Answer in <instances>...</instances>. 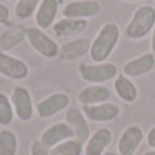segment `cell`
Masks as SVG:
<instances>
[{"label": "cell", "instance_id": "4fadbf2b", "mask_svg": "<svg viewBox=\"0 0 155 155\" xmlns=\"http://www.w3.org/2000/svg\"><path fill=\"white\" fill-rule=\"evenodd\" d=\"M143 140V131L137 125H131L123 132L118 140L120 155H134Z\"/></svg>", "mask_w": 155, "mask_h": 155}, {"label": "cell", "instance_id": "8992f818", "mask_svg": "<svg viewBox=\"0 0 155 155\" xmlns=\"http://www.w3.org/2000/svg\"><path fill=\"white\" fill-rule=\"evenodd\" d=\"M11 104H12L14 112L21 121H29L33 117V112H34L33 99L31 94L26 87L18 86L14 88L11 94Z\"/></svg>", "mask_w": 155, "mask_h": 155}, {"label": "cell", "instance_id": "484cf974", "mask_svg": "<svg viewBox=\"0 0 155 155\" xmlns=\"http://www.w3.org/2000/svg\"><path fill=\"white\" fill-rule=\"evenodd\" d=\"M10 21V10L5 4L0 3V25H7Z\"/></svg>", "mask_w": 155, "mask_h": 155}, {"label": "cell", "instance_id": "52a82bcc", "mask_svg": "<svg viewBox=\"0 0 155 155\" xmlns=\"http://www.w3.org/2000/svg\"><path fill=\"white\" fill-rule=\"evenodd\" d=\"M0 75L12 80H22L29 75V67L23 60L0 52Z\"/></svg>", "mask_w": 155, "mask_h": 155}, {"label": "cell", "instance_id": "30bf717a", "mask_svg": "<svg viewBox=\"0 0 155 155\" xmlns=\"http://www.w3.org/2000/svg\"><path fill=\"white\" fill-rule=\"evenodd\" d=\"M91 41L87 38H76L70 42H65L59 48V59L61 61H72V60L80 59L90 53Z\"/></svg>", "mask_w": 155, "mask_h": 155}, {"label": "cell", "instance_id": "7402d4cb", "mask_svg": "<svg viewBox=\"0 0 155 155\" xmlns=\"http://www.w3.org/2000/svg\"><path fill=\"white\" fill-rule=\"evenodd\" d=\"M83 150V143L76 139H68L60 144L52 147L49 155H80Z\"/></svg>", "mask_w": 155, "mask_h": 155}, {"label": "cell", "instance_id": "cb8c5ba5", "mask_svg": "<svg viewBox=\"0 0 155 155\" xmlns=\"http://www.w3.org/2000/svg\"><path fill=\"white\" fill-rule=\"evenodd\" d=\"M14 118V107L11 99L0 93V125H10Z\"/></svg>", "mask_w": 155, "mask_h": 155}, {"label": "cell", "instance_id": "ffe728a7", "mask_svg": "<svg viewBox=\"0 0 155 155\" xmlns=\"http://www.w3.org/2000/svg\"><path fill=\"white\" fill-rule=\"evenodd\" d=\"M114 90L117 93V95L123 99L124 102H134L137 98V88L136 86L132 83V80L128 76L123 75H117L114 80Z\"/></svg>", "mask_w": 155, "mask_h": 155}, {"label": "cell", "instance_id": "ac0fdd59", "mask_svg": "<svg viewBox=\"0 0 155 155\" xmlns=\"http://www.w3.org/2000/svg\"><path fill=\"white\" fill-rule=\"evenodd\" d=\"M87 27L86 19H72V18H63L53 25V33L57 37H67L82 33Z\"/></svg>", "mask_w": 155, "mask_h": 155}, {"label": "cell", "instance_id": "d6986e66", "mask_svg": "<svg viewBox=\"0 0 155 155\" xmlns=\"http://www.w3.org/2000/svg\"><path fill=\"white\" fill-rule=\"evenodd\" d=\"M26 31L27 29H25L21 25H16V26L10 27L8 30H4L0 34V51L7 52L15 48L19 42H22L26 38Z\"/></svg>", "mask_w": 155, "mask_h": 155}, {"label": "cell", "instance_id": "7c38bea8", "mask_svg": "<svg viewBox=\"0 0 155 155\" xmlns=\"http://www.w3.org/2000/svg\"><path fill=\"white\" fill-rule=\"evenodd\" d=\"M65 121L74 131V136L76 140L84 143L90 139V128L84 118V114L78 107H70L65 113Z\"/></svg>", "mask_w": 155, "mask_h": 155}, {"label": "cell", "instance_id": "f546056e", "mask_svg": "<svg viewBox=\"0 0 155 155\" xmlns=\"http://www.w3.org/2000/svg\"><path fill=\"white\" fill-rule=\"evenodd\" d=\"M104 155H117L116 153H112V151H109V153H105Z\"/></svg>", "mask_w": 155, "mask_h": 155}, {"label": "cell", "instance_id": "f1b7e54d", "mask_svg": "<svg viewBox=\"0 0 155 155\" xmlns=\"http://www.w3.org/2000/svg\"><path fill=\"white\" fill-rule=\"evenodd\" d=\"M144 155H155V151H147Z\"/></svg>", "mask_w": 155, "mask_h": 155}, {"label": "cell", "instance_id": "9a60e30c", "mask_svg": "<svg viewBox=\"0 0 155 155\" xmlns=\"http://www.w3.org/2000/svg\"><path fill=\"white\" fill-rule=\"evenodd\" d=\"M59 10V0H42L35 11V23L41 30L49 29Z\"/></svg>", "mask_w": 155, "mask_h": 155}, {"label": "cell", "instance_id": "2e32d148", "mask_svg": "<svg viewBox=\"0 0 155 155\" xmlns=\"http://www.w3.org/2000/svg\"><path fill=\"white\" fill-rule=\"evenodd\" d=\"M112 93L107 87L105 86H90L83 90L79 91L78 94V101L83 105V106H88V105H98L104 104L110 98Z\"/></svg>", "mask_w": 155, "mask_h": 155}, {"label": "cell", "instance_id": "6da1fadb", "mask_svg": "<svg viewBox=\"0 0 155 155\" xmlns=\"http://www.w3.org/2000/svg\"><path fill=\"white\" fill-rule=\"evenodd\" d=\"M120 40V27L114 22L104 25L94 41L91 42L90 57L95 63H104L112 54Z\"/></svg>", "mask_w": 155, "mask_h": 155}, {"label": "cell", "instance_id": "277c9868", "mask_svg": "<svg viewBox=\"0 0 155 155\" xmlns=\"http://www.w3.org/2000/svg\"><path fill=\"white\" fill-rule=\"evenodd\" d=\"M26 38L29 44L34 48L35 52L46 59H53L59 56V46L57 44L42 31L40 27H29L26 31Z\"/></svg>", "mask_w": 155, "mask_h": 155}, {"label": "cell", "instance_id": "5b68a950", "mask_svg": "<svg viewBox=\"0 0 155 155\" xmlns=\"http://www.w3.org/2000/svg\"><path fill=\"white\" fill-rule=\"evenodd\" d=\"M102 7L97 0H75L70 2L63 8V16L72 19H86L97 16Z\"/></svg>", "mask_w": 155, "mask_h": 155}, {"label": "cell", "instance_id": "ba28073f", "mask_svg": "<svg viewBox=\"0 0 155 155\" xmlns=\"http://www.w3.org/2000/svg\"><path fill=\"white\" fill-rule=\"evenodd\" d=\"M70 105V97L64 93H54L38 102L37 113L41 118H49Z\"/></svg>", "mask_w": 155, "mask_h": 155}, {"label": "cell", "instance_id": "1f68e13d", "mask_svg": "<svg viewBox=\"0 0 155 155\" xmlns=\"http://www.w3.org/2000/svg\"><path fill=\"white\" fill-rule=\"evenodd\" d=\"M10 2H18V0H10Z\"/></svg>", "mask_w": 155, "mask_h": 155}, {"label": "cell", "instance_id": "4316f807", "mask_svg": "<svg viewBox=\"0 0 155 155\" xmlns=\"http://www.w3.org/2000/svg\"><path fill=\"white\" fill-rule=\"evenodd\" d=\"M147 143L150 147H155V127L150 129V132H148L147 135Z\"/></svg>", "mask_w": 155, "mask_h": 155}, {"label": "cell", "instance_id": "8fae6325", "mask_svg": "<svg viewBox=\"0 0 155 155\" xmlns=\"http://www.w3.org/2000/svg\"><path fill=\"white\" fill-rule=\"evenodd\" d=\"M83 113L87 118L97 123H106L118 117L120 107L116 104H98V105H88L83 107Z\"/></svg>", "mask_w": 155, "mask_h": 155}, {"label": "cell", "instance_id": "9c48e42d", "mask_svg": "<svg viewBox=\"0 0 155 155\" xmlns=\"http://www.w3.org/2000/svg\"><path fill=\"white\" fill-rule=\"evenodd\" d=\"M74 131L67 123H56L53 125L48 127L41 135V142L45 144L46 147H54V146L60 144V143L65 142L68 139H72Z\"/></svg>", "mask_w": 155, "mask_h": 155}, {"label": "cell", "instance_id": "44dd1931", "mask_svg": "<svg viewBox=\"0 0 155 155\" xmlns=\"http://www.w3.org/2000/svg\"><path fill=\"white\" fill-rule=\"evenodd\" d=\"M18 139L10 129L0 131V155H16Z\"/></svg>", "mask_w": 155, "mask_h": 155}, {"label": "cell", "instance_id": "3957f363", "mask_svg": "<svg viewBox=\"0 0 155 155\" xmlns=\"http://www.w3.org/2000/svg\"><path fill=\"white\" fill-rule=\"evenodd\" d=\"M79 75L83 80L90 83H102L117 76V67L113 63H99V64H86L82 63L78 67Z\"/></svg>", "mask_w": 155, "mask_h": 155}, {"label": "cell", "instance_id": "7a4b0ae2", "mask_svg": "<svg viewBox=\"0 0 155 155\" xmlns=\"http://www.w3.org/2000/svg\"><path fill=\"white\" fill-rule=\"evenodd\" d=\"M155 26V8L151 5H142L135 11L131 22L125 29V34L132 40L144 38Z\"/></svg>", "mask_w": 155, "mask_h": 155}, {"label": "cell", "instance_id": "603a6c76", "mask_svg": "<svg viewBox=\"0 0 155 155\" xmlns=\"http://www.w3.org/2000/svg\"><path fill=\"white\" fill-rule=\"evenodd\" d=\"M40 0H18L15 4V15L19 19H27L37 11Z\"/></svg>", "mask_w": 155, "mask_h": 155}, {"label": "cell", "instance_id": "5bb4252c", "mask_svg": "<svg viewBox=\"0 0 155 155\" xmlns=\"http://www.w3.org/2000/svg\"><path fill=\"white\" fill-rule=\"evenodd\" d=\"M155 67V54L144 53L142 56L132 59L124 65V75L125 76H142L148 74Z\"/></svg>", "mask_w": 155, "mask_h": 155}, {"label": "cell", "instance_id": "d4e9b609", "mask_svg": "<svg viewBox=\"0 0 155 155\" xmlns=\"http://www.w3.org/2000/svg\"><path fill=\"white\" fill-rule=\"evenodd\" d=\"M30 155H49V150L41 140H34L30 147Z\"/></svg>", "mask_w": 155, "mask_h": 155}, {"label": "cell", "instance_id": "4dcf8cb0", "mask_svg": "<svg viewBox=\"0 0 155 155\" xmlns=\"http://www.w3.org/2000/svg\"><path fill=\"white\" fill-rule=\"evenodd\" d=\"M124 2H135V0H124Z\"/></svg>", "mask_w": 155, "mask_h": 155}, {"label": "cell", "instance_id": "e0dca14e", "mask_svg": "<svg viewBox=\"0 0 155 155\" xmlns=\"http://www.w3.org/2000/svg\"><path fill=\"white\" fill-rule=\"evenodd\" d=\"M112 142V132L107 128H99L90 136L86 144V155H102Z\"/></svg>", "mask_w": 155, "mask_h": 155}, {"label": "cell", "instance_id": "83f0119b", "mask_svg": "<svg viewBox=\"0 0 155 155\" xmlns=\"http://www.w3.org/2000/svg\"><path fill=\"white\" fill-rule=\"evenodd\" d=\"M151 49H153V53L155 54V27L153 31V38H151Z\"/></svg>", "mask_w": 155, "mask_h": 155}]
</instances>
